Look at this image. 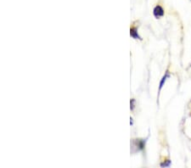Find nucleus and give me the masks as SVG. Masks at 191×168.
Here are the masks:
<instances>
[{
  "mask_svg": "<svg viewBox=\"0 0 191 168\" xmlns=\"http://www.w3.org/2000/svg\"><path fill=\"white\" fill-rule=\"evenodd\" d=\"M153 13H154V15H155L156 18H159V17L163 16V15H164V9H162V6L157 5V6L154 9Z\"/></svg>",
  "mask_w": 191,
  "mask_h": 168,
  "instance_id": "f257e3e1",
  "label": "nucleus"
},
{
  "mask_svg": "<svg viewBox=\"0 0 191 168\" xmlns=\"http://www.w3.org/2000/svg\"><path fill=\"white\" fill-rule=\"evenodd\" d=\"M167 77H168V72H167L166 75L163 76L162 80V82H161V83H160V90L162 89V88L163 87V84H164V83L166 82V80H167Z\"/></svg>",
  "mask_w": 191,
  "mask_h": 168,
  "instance_id": "7ed1b4c3",
  "label": "nucleus"
},
{
  "mask_svg": "<svg viewBox=\"0 0 191 168\" xmlns=\"http://www.w3.org/2000/svg\"><path fill=\"white\" fill-rule=\"evenodd\" d=\"M130 34H131V36L135 38V39H137V38H139V39H140V37L138 35V32H137V31H136V28H131V31H130Z\"/></svg>",
  "mask_w": 191,
  "mask_h": 168,
  "instance_id": "f03ea898",
  "label": "nucleus"
},
{
  "mask_svg": "<svg viewBox=\"0 0 191 168\" xmlns=\"http://www.w3.org/2000/svg\"><path fill=\"white\" fill-rule=\"evenodd\" d=\"M190 2H191V0H190Z\"/></svg>",
  "mask_w": 191,
  "mask_h": 168,
  "instance_id": "20e7f679",
  "label": "nucleus"
}]
</instances>
